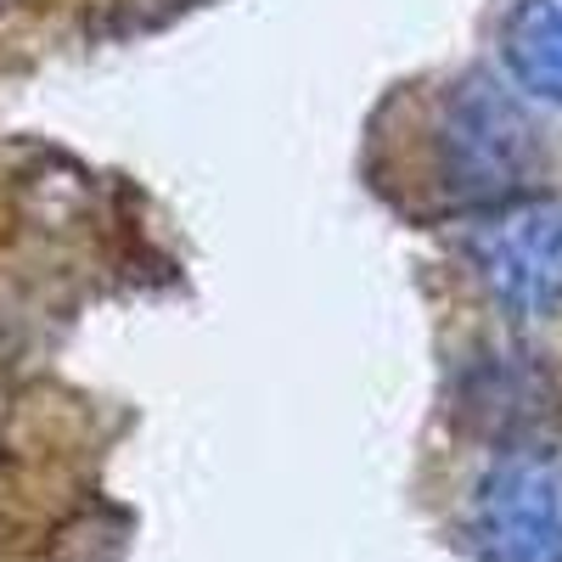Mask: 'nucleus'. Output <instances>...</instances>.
<instances>
[{
  "instance_id": "nucleus-1",
  "label": "nucleus",
  "mask_w": 562,
  "mask_h": 562,
  "mask_svg": "<svg viewBox=\"0 0 562 562\" xmlns=\"http://www.w3.org/2000/svg\"><path fill=\"white\" fill-rule=\"evenodd\" d=\"M428 169L450 203L506 209L524 203L546 175V140L518 97H506L484 74H467L434 102Z\"/></svg>"
},
{
  "instance_id": "nucleus-2",
  "label": "nucleus",
  "mask_w": 562,
  "mask_h": 562,
  "mask_svg": "<svg viewBox=\"0 0 562 562\" xmlns=\"http://www.w3.org/2000/svg\"><path fill=\"white\" fill-rule=\"evenodd\" d=\"M484 562H562V456H501L473 495Z\"/></svg>"
},
{
  "instance_id": "nucleus-3",
  "label": "nucleus",
  "mask_w": 562,
  "mask_h": 562,
  "mask_svg": "<svg viewBox=\"0 0 562 562\" xmlns=\"http://www.w3.org/2000/svg\"><path fill=\"white\" fill-rule=\"evenodd\" d=\"M473 270L512 315L562 310V203H506L473 231Z\"/></svg>"
},
{
  "instance_id": "nucleus-4",
  "label": "nucleus",
  "mask_w": 562,
  "mask_h": 562,
  "mask_svg": "<svg viewBox=\"0 0 562 562\" xmlns=\"http://www.w3.org/2000/svg\"><path fill=\"white\" fill-rule=\"evenodd\" d=\"M501 57L529 97L562 108V0H512Z\"/></svg>"
}]
</instances>
